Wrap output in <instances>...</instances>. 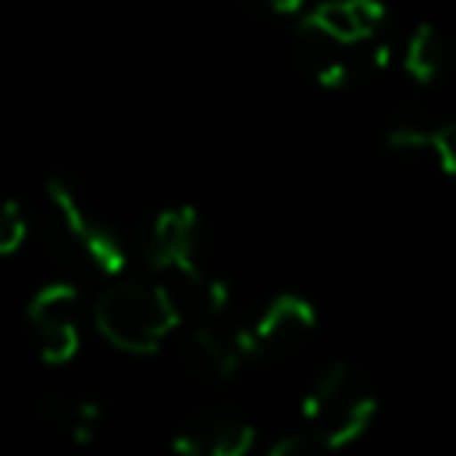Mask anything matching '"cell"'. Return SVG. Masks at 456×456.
Here are the masks:
<instances>
[{
	"label": "cell",
	"mask_w": 456,
	"mask_h": 456,
	"mask_svg": "<svg viewBox=\"0 0 456 456\" xmlns=\"http://www.w3.org/2000/svg\"><path fill=\"white\" fill-rule=\"evenodd\" d=\"M182 306L171 292V285L160 281H139L125 278L100 292L93 306L96 331L121 353L142 356L153 353L175 328H178Z\"/></svg>",
	"instance_id": "obj_1"
},
{
	"label": "cell",
	"mask_w": 456,
	"mask_h": 456,
	"mask_svg": "<svg viewBox=\"0 0 456 456\" xmlns=\"http://www.w3.org/2000/svg\"><path fill=\"white\" fill-rule=\"evenodd\" d=\"M374 420V395L349 363L317 370L303 395V431L314 449H335L360 438Z\"/></svg>",
	"instance_id": "obj_2"
},
{
	"label": "cell",
	"mask_w": 456,
	"mask_h": 456,
	"mask_svg": "<svg viewBox=\"0 0 456 456\" xmlns=\"http://www.w3.org/2000/svg\"><path fill=\"white\" fill-rule=\"evenodd\" d=\"M57 224L64 232V239L71 242L75 253H82L96 271L103 274H121L125 271V242L118 235V228L93 207L86 203V196L64 182V178H50L46 182Z\"/></svg>",
	"instance_id": "obj_3"
},
{
	"label": "cell",
	"mask_w": 456,
	"mask_h": 456,
	"mask_svg": "<svg viewBox=\"0 0 456 456\" xmlns=\"http://www.w3.org/2000/svg\"><path fill=\"white\" fill-rule=\"evenodd\" d=\"M292 46H296L299 68H303L317 86H328V89L356 86L367 71H374V68H381V64L388 61L378 46H353V43H342L338 36H331L328 28H321L310 14L299 21V28H296V36H292Z\"/></svg>",
	"instance_id": "obj_4"
},
{
	"label": "cell",
	"mask_w": 456,
	"mask_h": 456,
	"mask_svg": "<svg viewBox=\"0 0 456 456\" xmlns=\"http://www.w3.org/2000/svg\"><path fill=\"white\" fill-rule=\"evenodd\" d=\"M317 328V314L314 306L296 296V292H285V296H274L260 317H253L246 328L235 331L239 346H242V356H256V360H281L289 353H296L310 331Z\"/></svg>",
	"instance_id": "obj_5"
},
{
	"label": "cell",
	"mask_w": 456,
	"mask_h": 456,
	"mask_svg": "<svg viewBox=\"0 0 456 456\" xmlns=\"http://www.w3.org/2000/svg\"><path fill=\"white\" fill-rule=\"evenodd\" d=\"M78 328H82V303L71 285L53 281L28 299V331L46 363H68L78 353V338H82Z\"/></svg>",
	"instance_id": "obj_6"
},
{
	"label": "cell",
	"mask_w": 456,
	"mask_h": 456,
	"mask_svg": "<svg viewBox=\"0 0 456 456\" xmlns=\"http://www.w3.org/2000/svg\"><path fill=\"white\" fill-rule=\"evenodd\" d=\"M203 249H207V232L192 207H171L153 217L150 235H146V256L171 281L207 271Z\"/></svg>",
	"instance_id": "obj_7"
},
{
	"label": "cell",
	"mask_w": 456,
	"mask_h": 456,
	"mask_svg": "<svg viewBox=\"0 0 456 456\" xmlns=\"http://www.w3.org/2000/svg\"><path fill=\"white\" fill-rule=\"evenodd\" d=\"M253 424H246L235 413H221V410H203L192 413L178 435L171 438L175 449L192 452V456H242L253 445Z\"/></svg>",
	"instance_id": "obj_8"
},
{
	"label": "cell",
	"mask_w": 456,
	"mask_h": 456,
	"mask_svg": "<svg viewBox=\"0 0 456 456\" xmlns=\"http://www.w3.org/2000/svg\"><path fill=\"white\" fill-rule=\"evenodd\" d=\"M182 363L192 370V374H200V378H210V381H221V378H228V374H235V367L246 360L242 356V346H239V338H235V331L232 335H224V331H217L210 321H203V324H196L185 338H182Z\"/></svg>",
	"instance_id": "obj_9"
},
{
	"label": "cell",
	"mask_w": 456,
	"mask_h": 456,
	"mask_svg": "<svg viewBox=\"0 0 456 456\" xmlns=\"http://www.w3.org/2000/svg\"><path fill=\"white\" fill-rule=\"evenodd\" d=\"M388 146L410 157H424L445 175H456V121H445L435 128H410V125L395 128L388 135Z\"/></svg>",
	"instance_id": "obj_10"
},
{
	"label": "cell",
	"mask_w": 456,
	"mask_h": 456,
	"mask_svg": "<svg viewBox=\"0 0 456 456\" xmlns=\"http://www.w3.org/2000/svg\"><path fill=\"white\" fill-rule=\"evenodd\" d=\"M452 61V50H449V39L431 28V25H417L406 39H403V71L413 78V82H435L445 75Z\"/></svg>",
	"instance_id": "obj_11"
},
{
	"label": "cell",
	"mask_w": 456,
	"mask_h": 456,
	"mask_svg": "<svg viewBox=\"0 0 456 456\" xmlns=\"http://www.w3.org/2000/svg\"><path fill=\"white\" fill-rule=\"evenodd\" d=\"M39 417H43L50 428H57L61 435L82 442V438L93 435L100 410H96V403H89V399H82V395H71V392H46V395L39 399Z\"/></svg>",
	"instance_id": "obj_12"
},
{
	"label": "cell",
	"mask_w": 456,
	"mask_h": 456,
	"mask_svg": "<svg viewBox=\"0 0 456 456\" xmlns=\"http://www.w3.org/2000/svg\"><path fill=\"white\" fill-rule=\"evenodd\" d=\"M28 235V217L18 200H0V256H11L21 249Z\"/></svg>",
	"instance_id": "obj_13"
},
{
	"label": "cell",
	"mask_w": 456,
	"mask_h": 456,
	"mask_svg": "<svg viewBox=\"0 0 456 456\" xmlns=\"http://www.w3.org/2000/svg\"><path fill=\"white\" fill-rule=\"evenodd\" d=\"M249 11L267 14V18H281V14H296L303 7V0H242Z\"/></svg>",
	"instance_id": "obj_14"
}]
</instances>
